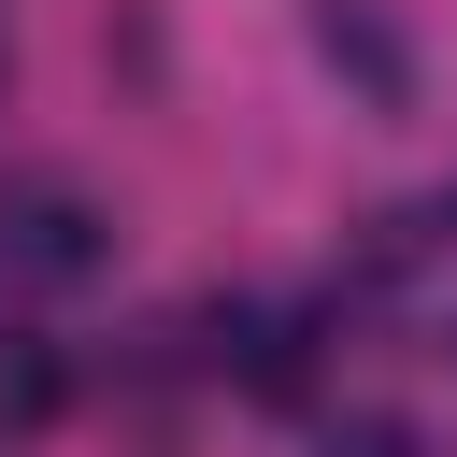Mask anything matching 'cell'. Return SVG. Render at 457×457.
<instances>
[{
  "label": "cell",
  "mask_w": 457,
  "mask_h": 457,
  "mask_svg": "<svg viewBox=\"0 0 457 457\" xmlns=\"http://www.w3.org/2000/svg\"><path fill=\"white\" fill-rule=\"evenodd\" d=\"M114 243H100V200L86 186H14L0 200V271H29V286H86Z\"/></svg>",
  "instance_id": "1"
},
{
  "label": "cell",
  "mask_w": 457,
  "mask_h": 457,
  "mask_svg": "<svg viewBox=\"0 0 457 457\" xmlns=\"http://www.w3.org/2000/svg\"><path fill=\"white\" fill-rule=\"evenodd\" d=\"M214 357H228L257 400H300V314H271V300H228V314H214Z\"/></svg>",
  "instance_id": "2"
},
{
  "label": "cell",
  "mask_w": 457,
  "mask_h": 457,
  "mask_svg": "<svg viewBox=\"0 0 457 457\" xmlns=\"http://www.w3.org/2000/svg\"><path fill=\"white\" fill-rule=\"evenodd\" d=\"M29 414H57V357L0 328V428H29Z\"/></svg>",
  "instance_id": "4"
},
{
  "label": "cell",
  "mask_w": 457,
  "mask_h": 457,
  "mask_svg": "<svg viewBox=\"0 0 457 457\" xmlns=\"http://www.w3.org/2000/svg\"><path fill=\"white\" fill-rule=\"evenodd\" d=\"M314 457H428V443H414L400 414H328V428H314Z\"/></svg>",
  "instance_id": "5"
},
{
  "label": "cell",
  "mask_w": 457,
  "mask_h": 457,
  "mask_svg": "<svg viewBox=\"0 0 457 457\" xmlns=\"http://www.w3.org/2000/svg\"><path fill=\"white\" fill-rule=\"evenodd\" d=\"M314 43H328V71H357V86L386 100V114L414 100V57H400V29H386L371 0H328V14H314Z\"/></svg>",
  "instance_id": "3"
}]
</instances>
